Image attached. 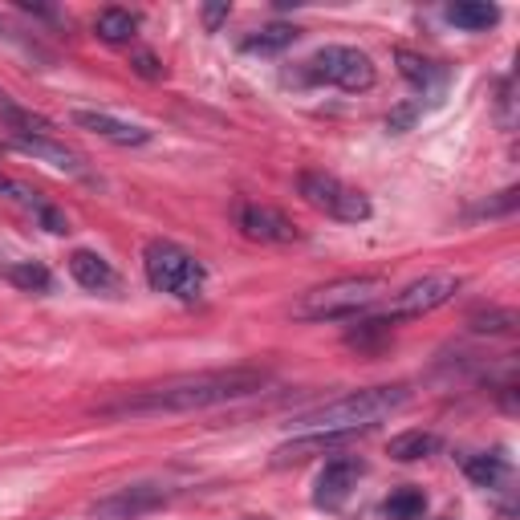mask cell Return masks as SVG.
<instances>
[{
    "mask_svg": "<svg viewBox=\"0 0 520 520\" xmlns=\"http://www.w3.org/2000/svg\"><path fill=\"white\" fill-rule=\"evenodd\" d=\"M269 382L265 370L236 366V370H204V374H179L143 390H126V395L98 403L94 411L102 419H151V415H183V411H204L220 403H236L256 395Z\"/></svg>",
    "mask_w": 520,
    "mask_h": 520,
    "instance_id": "cell-1",
    "label": "cell"
},
{
    "mask_svg": "<svg viewBox=\"0 0 520 520\" xmlns=\"http://www.w3.org/2000/svg\"><path fill=\"white\" fill-rule=\"evenodd\" d=\"M407 403H411V390L407 386H366V390H354V395H342L334 403H321V407L297 415L293 427L301 435H317V431L358 435V431H370L378 419L403 411Z\"/></svg>",
    "mask_w": 520,
    "mask_h": 520,
    "instance_id": "cell-2",
    "label": "cell"
},
{
    "mask_svg": "<svg viewBox=\"0 0 520 520\" xmlns=\"http://www.w3.org/2000/svg\"><path fill=\"white\" fill-rule=\"evenodd\" d=\"M386 293V285L378 277H342V281H330L321 289H309L297 305H293V317L301 321H342V317H358L366 313L370 305H378Z\"/></svg>",
    "mask_w": 520,
    "mask_h": 520,
    "instance_id": "cell-3",
    "label": "cell"
},
{
    "mask_svg": "<svg viewBox=\"0 0 520 520\" xmlns=\"http://www.w3.org/2000/svg\"><path fill=\"white\" fill-rule=\"evenodd\" d=\"M143 269H147V281L151 289L159 293H171L179 301H195L208 285V269L195 260L187 248L171 244V240H151L147 252H143Z\"/></svg>",
    "mask_w": 520,
    "mask_h": 520,
    "instance_id": "cell-4",
    "label": "cell"
},
{
    "mask_svg": "<svg viewBox=\"0 0 520 520\" xmlns=\"http://www.w3.org/2000/svg\"><path fill=\"white\" fill-rule=\"evenodd\" d=\"M297 191H301V200H305L309 208L325 212L330 220H342V224H362V220H370V200H366V195H362L358 187L342 183V179L330 175V171H301V175H297Z\"/></svg>",
    "mask_w": 520,
    "mask_h": 520,
    "instance_id": "cell-5",
    "label": "cell"
},
{
    "mask_svg": "<svg viewBox=\"0 0 520 520\" xmlns=\"http://www.w3.org/2000/svg\"><path fill=\"white\" fill-rule=\"evenodd\" d=\"M305 78L330 82V86H338L346 94H366L378 82L374 61L362 49H354V45H325V49H317L305 61Z\"/></svg>",
    "mask_w": 520,
    "mask_h": 520,
    "instance_id": "cell-6",
    "label": "cell"
},
{
    "mask_svg": "<svg viewBox=\"0 0 520 520\" xmlns=\"http://www.w3.org/2000/svg\"><path fill=\"white\" fill-rule=\"evenodd\" d=\"M460 277H451V273H431L423 281H411L407 289H399L395 297L386 301V317L390 321H399V317H423L439 305H447L455 293H460Z\"/></svg>",
    "mask_w": 520,
    "mask_h": 520,
    "instance_id": "cell-7",
    "label": "cell"
},
{
    "mask_svg": "<svg viewBox=\"0 0 520 520\" xmlns=\"http://www.w3.org/2000/svg\"><path fill=\"white\" fill-rule=\"evenodd\" d=\"M236 228L256 240V244H297L301 228L273 204H256V200H240L236 204Z\"/></svg>",
    "mask_w": 520,
    "mask_h": 520,
    "instance_id": "cell-8",
    "label": "cell"
},
{
    "mask_svg": "<svg viewBox=\"0 0 520 520\" xmlns=\"http://www.w3.org/2000/svg\"><path fill=\"white\" fill-rule=\"evenodd\" d=\"M366 476V464L362 460H354V455H338V460H330L321 468V476H317V492H313V504L317 508H342L346 500H350V492L358 488V480Z\"/></svg>",
    "mask_w": 520,
    "mask_h": 520,
    "instance_id": "cell-9",
    "label": "cell"
},
{
    "mask_svg": "<svg viewBox=\"0 0 520 520\" xmlns=\"http://www.w3.org/2000/svg\"><path fill=\"white\" fill-rule=\"evenodd\" d=\"M0 200H9V204H17L21 212H29V216H33L45 232H53V236L70 232V220H65L61 208H53L41 191H33L29 183H21V179H13V175H5V171H0Z\"/></svg>",
    "mask_w": 520,
    "mask_h": 520,
    "instance_id": "cell-10",
    "label": "cell"
},
{
    "mask_svg": "<svg viewBox=\"0 0 520 520\" xmlns=\"http://www.w3.org/2000/svg\"><path fill=\"white\" fill-rule=\"evenodd\" d=\"M163 500H167V492L155 488V484H130V488H118V492L102 496V500L90 508V516H94V520H135V516L159 508Z\"/></svg>",
    "mask_w": 520,
    "mask_h": 520,
    "instance_id": "cell-11",
    "label": "cell"
},
{
    "mask_svg": "<svg viewBox=\"0 0 520 520\" xmlns=\"http://www.w3.org/2000/svg\"><path fill=\"white\" fill-rule=\"evenodd\" d=\"M74 126L90 130V135L114 143V147H147L151 143V130L147 126H135V122H122L106 110H74Z\"/></svg>",
    "mask_w": 520,
    "mask_h": 520,
    "instance_id": "cell-12",
    "label": "cell"
},
{
    "mask_svg": "<svg viewBox=\"0 0 520 520\" xmlns=\"http://www.w3.org/2000/svg\"><path fill=\"white\" fill-rule=\"evenodd\" d=\"M354 435L346 431H317V435H297L289 443H281L273 451V468H285V464H301V460H313V455H325V451H338L346 447Z\"/></svg>",
    "mask_w": 520,
    "mask_h": 520,
    "instance_id": "cell-13",
    "label": "cell"
},
{
    "mask_svg": "<svg viewBox=\"0 0 520 520\" xmlns=\"http://www.w3.org/2000/svg\"><path fill=\"white\" fill-rule=\"evenodd\" d=\"M70 273H74V281H78L82 289H90V293H118V285H122L110 260L98 256V252H90V248L70 252Z\"/></svg>",
    "mask_w": 520,
    "mask_h": 520,
    "instance_id": "cell-14",
    "label": "cell"
},
{
    "mask_svg": "<svg viewBox=\"0 0 520 520\" xmlns=\"http://www.w3.org/2000/svg\"><path fill=\"white\" fill-rule=\"evenodd\" d=\"M9 143H13L17 151H25V155H33V159H41V163H49V167H57V171H65V175H86L82 155H78V151H70V147H61V143H53V139L13 135Z\"/></svg>",
    "mask_w": 520,
    "mask_h": 520,
    "instance_id": "cell-15",
    "label": "cell"
},
{
    "mask_svg": "<svg viewBox=\"0 0 520 520\" xmlns=\"http://www.w3.org/2000/svg\"><path fill=\"white\" fill-rule=\"evenodd\" d=\"M447 21L455 29H468V33H484L500 21V9L488 5V0H460V5H451L447 9Z\"/></svg>",
    "mask_w": 520,
    "mask_h": 520,
    "instance_id": "cell-16",
    "label": "cell"
},
{
    "mask_svg": "<svg viewBox=\"0 0 520 520\" xmlns=\"http://www.w3.org/2000/svg\"><path fill=\"white\" fill-rule=\"evenodd\" d=\"M439 451V435L435 431H403L390 439V460L399 464H415V460H427V455Z\"/></svg>",
    "mask_w": 520,
    "mask_h": 520,
    "instance_id": "cell-17",
    "label": "cell"
},
{
    "mask_svg": "<svg viewBox=\"0 0 520 520\" xmlns=\"http://www.w3.org/2000/svg\"><path fill=\"white\" fill-rule=\"evenodd\" d=\"M94 33L106 45H126V41H135V33H139V17L126 13V9H102L98 21H94Z\"/></svg>",
    "mask_w": 520,
    "mask_h": 520,
    "instance_id": "cell-18",
    "label": "cell"
},
{
    "mask_svg": "<svg viewBox=\"0 0 520 520\" xmlns=\"http://www.w3.org/2000/svg\"><path fill=\"white\" fill-rule=\"evenodd\" d=\"M464 472H468V480L476 484V488H500L504 480H508V460L500 451H484V455H468L464 460Z\"/></svg>",
    "mask_w": 520,
    "mask_h": 520,
    "instance_id": "cell-19",
    "label": "cell"
},
{
    "mask_svg": "<svg viewBox=\"0 0 520 520\" xmlns=\"http://www.w3.org/2000/svg\"><path fill=\"white\" fill-rule=\"evenodd\" d=\"M386 520H419L427 512V496L419 488H395L382 504Z\"/></svg>",
    "mask_w": 520,
    "mask_h": 520,
    "instance_id": "cell-20",
    "label": "cell"
},
{
    "mask_svg": "<svg viewBox=\"0 0 520 520\" xmlns=\"http://www.w3.org/2000/svg\"><path fill=\"white\" fill-rule=\"evenodd\" d=\"M395 61H399L403 78H407V82H415L419 90H431L435 82H443V74L435 70V61H427V57H419V53H411V49H399V53H395Z\"/></svg>",
    "mask_w": 520,
    "mask_h": 520,
    "instance_id": "cell-21",
    "label": "cell"
},
{
    "mask_svg": "<svg viewBox=\"0 0 520 520\" xmlns=\"http://www.w3.org/2000/svg\"><path fill=\"white\" fill-rule=\"evenodd\" d=\"M5 277H9L17 289H25V293H49V289H53L49 269L37 265V260H17V265L5 269Z\"/></svg>",
    "mask_w": 520,
    "mask_h": 520,
    "instance_id": "cell-22",
    "label": "cell"
},
{
    "mask_svg": "<svg viewBox=\"0 0 520 520\" xmlns=\"http://www.w3.org/2000/svg\"><path fill=\"white\" fill-rule=\"evenodd\" d=\"M297 41V29L293 25H265V29H260V33H252L248 41H244V49L248 53H281V49H289Z\"/></svg>",
    "mask_w": 520,
    "mask_h": 520,
    "instance_id": "cell-23",
    "label": "cell"
},
{
    "mask_svg": "<svg viewBox=\"0 0 520 520\" xmlns=\"http://www.w3.org/2000/svg\"><path fill=\"white\" fill-rule=\"evenodd\" d=\"M472 334H512L516 330V309H480L468 317Z\"/></svg>",
    "mask_w": 520,
    "mask_h": 520,
    "instance_id": "cell-24",
    "label": "cell"
},
{
    "mask_svg": "<svg viewBox=\"0 0 520 520\" xmlns=\"http://www.w3.org/2000/svg\"><path fill=\"white\" fill-rule=\"evenodd\" d=\"M390 334V317H366L358 330H350L346 334V346H354V350H370L374 342H382Z\"/></svg>",
    "mask_w": 520,
    "mask_h": 520,
    "instance_id": "cell-25",
    "label": "cell"
},
{
    "mask_svg": "<svg viewBox=\"0 0 520 520\" xmlns=\"http://www.w3.org/2000/svg\"><path fill=\"white\" fill-rule=\"evenodd\" d=\"M415 118H419V102H403V106H395L386 114V130L390 135H403V130L415 126Z\"/></svg>",
    "mask_w": 520,
    "mask_h": 520,
    "instance_id": "cell-26",
    "label": "cell"
},
{
    "mask_svg": "<svg viewBox=\"0 0 520 520\" xmlns=\"http://www.w3.org/2000/svg\"><path fill=\"white\" fill-rule=\"evenodd\" d=\"M130 65H135V74H143V78H151V82L163 78V65L155 61V53H135V57H130Z\"/></svg>",
    "mask_w": 520,
    "mask_h": 520,
    "instance_id": "cell-27",
    "label": "cell"
},
{
    "mask_svg": "<svg viewBox=\"0 0 520 520\" xmlns=\"http://www.w3.org/2000/svg\"><path fill=\"white\" fill-rule=\"evenodd\" d=\"M228 13H232L228 0H220V5H208V9H204V25H208V33H216L220 21H228Z\"/></svg>",
    "mask_w": 520,
    "mask_h": 520,
    "instance_id": "cell-28",
    "label": "cell"
},
{
    "mask_svg": "<svg viewBox=\"0 0 520 520\" xmlns=\"http://www.w3.org/2000/svg\"><path fill=\"white\" fill-rule=\"evenodd\" d=\"M0 33H5V25H0Z\"/></svg>",
    "mask_w": 520,
    "mask_h": 520,
    "instance_id": "cell-29",
    "label": "cell"
}]
</instances>
